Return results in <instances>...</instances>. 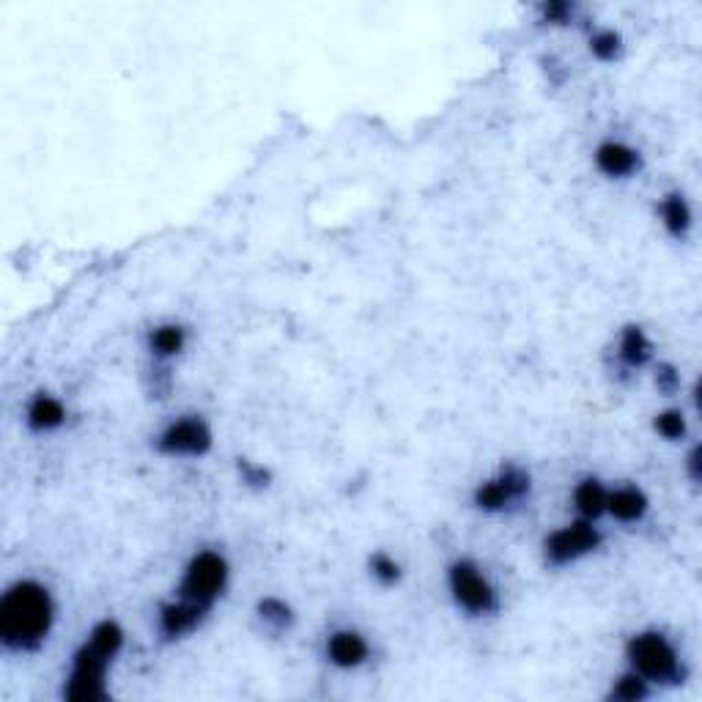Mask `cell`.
<instances>
[{
    "instance_id": "6da1fadb",
    "label": "cell",
    "mask_w": 702,
    "mask_h": 702,
    "mask_svg": "<svg viewBox=\"0 0 702 702\" xmlns=\"http://www.w3.org/2000/svg\"><path fill=\"white\" fill-rule=\"evenodd\" d=\"M55 604L50 590L33 579H20L0 598V642L14 653H33L50 637Z\"/></svg>"
},
{
    "instance_id": "7a4b0ae2",
    "label": "cell",
    "mask_w": 702,
    "mask_h": 702,
    "mask_svg": "<svg viewBox=\"0 0 702 702\" xmlns=\"http://www.w3.org/2000/svg\"><path fill=\"white\" fill-rule=\"evenodd\" d=\"M124 648V631L116 620H102L91 628L88 639L72 659V672L66 678L64 697L69 702L107 700V670Z\"/></svg>"
},
{
    "instance_id": "3957f363",
    "label": "cell",
    "mask_w": 702,
    "mask_h": 702,
    "mask_svg": "<svg viewBox=\"0 0 702 702\" xmlns=\"http://www.w3.org/2000/svg\"><path fill=\"white\" fill-rule=\"evenodd\" d=\"M628 664L631 672H637L639 678L648 683H664V686H678L686 678L681 656L670 639L661 631H642L628 639L626 645Z\"/></svg>"
},
{
    "instance_id": "277c9868",
    "label": "cell",
    "mask_w": 702,
    "mask_h": 702,
    "mask_svg": "<svg viewBox=\"0 0 702 702\" xmlns=\"http://www.w3.org/2000/svg\"><path fill=\"white\" fill-rule=\"evenodd\" d=\"M447 585L453 601L472 617L494 615L500 609V596L489 582V576L480 571L472 560H456L447 571Z\"/></svg>"
},
{
    "instance_id": "5b68a950",
    "label": "cell",
    "mask_w": 702,
    "mask_h": 702,
    "mask_svg": "<svg viewBox=\"0 0 702 702\" xmlns=\"http://www.w3.org/2000/svg\"><path fill=\"white\" fill-rule=\"evenodd\" d=\"M228 560L220 552H198L184 568V579L179 585V596L190 598L195 604L212 609L217 598L223 596L228 585Z\"/></svg>"
},
{
    "instance_id": "8992f818",
    "label": "cell",
    "mask_w": 702,
    "mask_h": 702,
    "mask_svg": "<svg viewBox=\"0 0 702 702\" xmlns=\"http://www.w3.org/2000/svg\"><path fill=\"white\" fill-rule=\"evenodd\" d=\"M530 489V472L516 467V464H505L494 478L483 480L478 489H475V505L483 513H502L527 500Z\"/></svg>"
},
{
    "instance_id": "52a82bcc",
    "label": "cell",
    "mask_w": 702,
    "mask_h": 702,
    "mask_svg": "<svg viewBox=\"0 0 702 702\" xmlns=\"http://www.w3.org/2000/svg\"><path fill=\"white\" fill-rule=\"evenodd\" d=\"M601 541L604 538H601L598 527H593V522H587V519H579V522L554 530L543 541V557L552 568H565V565L576 563V560L596 552Z\"/></svg>"
},
{
    "instance_id": "ba28073f",
    "label": "cell",
    "mask_w": 702,
    "mask_h": 702,
    "mask_svg": "<svg viewBox=\"0 0 702 702\" xmlns=\"http://www.w3.org/2000/svg\"><path fill=\"white\" fill-rule=\"evenodd\" d=\"M157 450L171 458H201L212 450V428L203 417H179L157 437Z\"/></svg>"
},
{
    "instance_id": "9c48e42d",
    "label": "cell",
    "mask_w": 702,
    "mask_h": 702,
    "mask_svg": "<svg viewBox=\"0 0 702 702\" xmlns=\"http://www.w3.org/2000/svg\"><path fill=\"white\" fill-rule=\"evenodd\" d=\"M206 612H209V607H203V604H195L190 598L179 596L176 601H171V604H165V607L160 609V620H157L160 634L168 639V642L184 639L187 634H192L195 628L201 626Z\"/></svg>"
},
{
    "instance_id": "30bf717a",
    "label": "cell",
    "mask_w": 702,
    "mask_h": 702,
    "mask_svg": "<svg viewBox=\"0 0 702 702\" xmlns=\"http://www.w3.org/2000/svg\"><path fill=\"white\" fill-rule=\"evenodd\" d=\"M368 639L362 637L360 631L354 628H341V631H332L327 639V659L332 667L338 670H357L368 661Z\"/></svg>"
},
{
    "instance_id": "8fae6325",
    "label": "cell",
    "mask_w": 702,
    "mask_h": 702,
    "mask_svg": "<svg viewBox=\"0 0 702 702\" xmlns=\"http://www.w3.org/2000/svg\"><path fill=\"white\" fill-rule=\"evenodd\" d=\"M596 168L607 179H628L642 168V157L620 140H604L596 149Z\"/></svg>"
},
{
    "instance_id": "7c38bea8",
    "label": "cell",
    "mask_w": 702,
    "mask_h": 702,
    "mask_svg": "<svg viewBox=\"0 0 702 702\" xmlns=\"http://www.w3.org/2000/svg\"><path fill=\"white\" fill-rule=\"evenodd\" d=\"M25 423L31 431L36 434H50V431H58V428L66 423V406L53 398V395L39 393L28 404V412H25Z\"/></svg>"
},
{
    "instance_id": "4fadbf2b",
    "label": "cell",
    "mask_w": 702,
    "mask_h": 702,
    "mask_svg": "<svg viewBox=\"0 0 702 702\" xmlns=\"http://www.w3.org/2000/svg\"><path fill=\"white\" fill-rule=\"evenodd\" d=\"M617 360L631 371L645 368L653 360V343H650L648 332L637 327V324H628L626 330L620 332V341H617Z\"/></svg>"
},
{
    "instance_id": "5bb4252c",
    "label": "cell",
    "mask_w": 702,
    "mask_h": 702,
    "mask_svg": "<svg viewBox=\"0 0 702 702\" xmlns=\"http://www.w3.org/2000/svg\"><path fill=\"white\" fill-rule=\"evenodd\" d=\"M607 513H612L617 522L634 524L648 513V497L637 486H620V489L609 491Z\"/></svg>"
},
{
    "instance_id": "9a60e30c",
    "label": "cell",
    "mask_w": 702,
    "mask_h": 702,
    "mask_svg": "<svg viewBox=\"0 0 702 702\" xmlns=\"http://www.w3.org/2000/svg\"><path fill=\"white\" fill-rule=\"evenodd\" d=\"M607 497L609 491L604 489V483L596 478H585L576 483L574 489V508L576 513L587 519V522H596L598 516L607 513Z\"/></svg>"
},
{
    "instance_id": "2e32d148",
    "label": "cell",
    "mask_w": 702,
    "mask_h": 702,
    "mask_svg": "<svg viewBox=\"0 0 702 702\" xmlns=\"http://www.w3.org/2000/svg\"><path fill=\"white\" fill-rule=\"evenodd\" d=\"M659 214H661V223H664V228L670 231V236L683 239V236L689 234V228H692V209H689V203H686V198H683L681 192H670V195H664V201H661L659 206Z\"/></svg>"
},
{
    "instance_id": "e0dca14e",
    "label": "cell",
    "mask_w": 702,
    "mask_h": 702,
    "mask_svg": "<svg viewBox=\"0 0 702 702\" xmlns=\"http://www.w3.org/2000/svg\"><path fill=\"white\" fill-rule=\"evenodd\" d=\"M187 346V330L181 324H160L149 332V351L160 360L176 357Z\"/></svg>"
},
{
    "instance_id": "ac0fdd59",
    "label": "cell",
    "mask_w": 702,
    "mask_h": 702,
    "mask_svg": "<svg viewBox=\"0 0 702 702\" xmlns=\"http://www.w3.org/2000/svg\"><path fill=\"white\" fill-rule=\"evenodd\" d=\"M258 617H261L269 628H275V631H286V628L294 626V609L288 607L283 598H261V601H258Z\"/></svg>"
},
{
    "instance_id": "d6986e66",
    "label": "cell",
    "mask_w": 702,
    "mask_h": 702,
    "mask_svg": "<svg viewBox=\"0 0 702 702\" xmlns=\"http://www.w3.org/2000/svg\"><path fill=\"white\" fill-rule=\"evenodd\" d=\"M590 53H593V58H598V61L612 64V61H617V58L623 55V36L617 31H612V28H598V31L590 36Z\"/></svg>"
},
{
    "instance_id": "ffe728a7",
    "label": "cell",
    "mask_w": 702,
    "mask_h": 702,
    "mask_svg": "<svg viewBox=\"0 0 702 702\" xmlns=\"http://www.w3.org/2000/svg\"><path fill=\"white\" fill-rule=\"evenodd\" d=\"M648 694H650L648 681H645V678H639L637 672H628V675H620V678H617V683L612 686V692H609V700L639 702V700H645Z\"/></svg>"
},
{
    "instance_id": "44dd1931",
    "label": "cell",
    "mask_w": 702,
    "mask_h": 702,
    "mask_svg": "<svg viewBox=\"0 0 702 702\" xmlns=\"http://www.w3.org/2000/svg\"><path fill=\"white\" fill-rule=\"evenodd\" d=\"M368 568H371V576L379 582V585L384 587H393L401 582V565H398V560L395 557H390L387 552H376L371 554V560H368Z\"/></svg>"
},
{
    "instance_id": "7402d4cb",
    "label": "cell",
    "mask_w": 702,
    "mask_h": 702,
    "mask_svg": "<svg viewBox=\"0 0 702 702\" xmlns=\"http://www.w3.org/2000/svg\"><path fill=\"white\" fill-rule=\"evenodd\" d=\"M653 428L661 439L667 442H678V439L686 437V417H683L681 409H664L656 415L653 420Z\"/></svg>"
},
{
    "instance_id": "603a6c76",
    "label": "cell",
    "mask_w": 702,
    "mask_h": 702,
    "mask_svg": "<svg viewBox=\"0 0 702 702\" xmlns=\"http://www.w3.org/2000/svg\"><path fill=\"white\" fill-rule=\"evenodd\" d=\"M239 478L245 483L247 489H266L272 483V472L256 461H247V458H239Z\"/></svg>"
},
{
    "instance_id": "cb8c5ba5",
    "label": "cell",
    "mask_w": 702,
    "mask_h": 702,
    "mask_svg": "<svg viewBox=\"0 0 702 702\" xmlns=\"http://www.w3.org/2000/svg\"><path fill=\"white\" fill-rule=\"evenodd\" d=\"M541 17L549 25H565V22L574 17V6L568 0H549V3L541 6Z\"/></svg>"
},
{
    "instance_id": "d4e9b609",
    "label": "cell",
    "mask_w": 702,
    "mask_h": 702,
    "mask_svg": "<svg viewBox=\"0 0 702 702\" xmlns=\"http://www.w3.org/2000/svg\"><path fill=\"white\" fill-rule=\"evenodd\" d=\"M656 387L661 395H675L681 390V373L675 371V365L664 362L656 368Z\"/></svg>"
},
{
    "instance_id": "484cf974",
    "label": "cell",
    "mask_w": 702,
    "mask_h": 702,
    "mask_svg": "<svg viewBox=\"0 0 702 702\" xmlns=\"http://www.w3.org/2000/svg\"><path fill=\"white\" fill-rule=\"evenodd\" d=\"M697 467H700V450H692V456H689V469H692L694 480H700V472H697Z\"/></svg>"
}]
</instances>
